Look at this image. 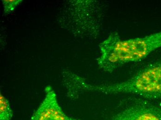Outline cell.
Listing matches in <instances>:
<instances>
[{"label":"cell","instance_id":"1","mask_svg":"<svg viewBox=\"0 0 161 120\" xmlns=\"http://www.w3.org/2000/svg\"><path fill=\"white\" fill-rule=\"evenodd\" d=\"M99 47L101 55L97 64L103 71L112 73L126 63L144 59L161 47V32L128 40L122 39L118 33H112Z\"/></svg>","mask_w":161,"mask_h":120},{"label":"cell","instance_id":"2","mask_svg":"<svg viewBox=\"0 0 161 120\" xmlns=\"http://www.w3.org/2000/svg\"><path fill=\"white\" fill-rule=\"evenodd\" d=\"M136 83L138 93L142 97L150 100L161 99V60L140 70Z\"/></svg>","mask_w":161,"mask_h":120},{"label":"cell","instance_id":"3","mask_svg":"<svg viewBox=\"0 0 161 120\" xmlns=\"http://www.w3.org/2000/svg\"><path fill=\"white\" fill-rule=\"evenodd\" d=\"M109 120H161V106L143 98L129 104Z\"/></svg>","mask_w":161,"mask_h":120},{"label":"cell","instance_id":"4","mask_svg":"<svg viewBox=\"0 0 161 120\" xmlns=\"http://www.w3.org/2000/svg\"><path fill=\"white\" fill-rule=\"evenodd\" d=\"M46 92L45 98L30 120H80L69 117L63 112L56 94L50 86L46 87Z\"/></svg>","mask_w":161,"mask_h":120},{"label":"cell","instance_id":"5","mask_svg":"<svg viewBox=\"0 0 161 120\" xmlns=\"http://www.w3.org/2000/svg\"><path fill=\"white\" fill-rule=\"evenodd\" d=\"M0 120H11L13 115L9 103L1 92L0 95Z\"/></svg>","mask_w":161,"mask_h":120},{"label":"cell","instance_id":"6","mask_svg":"<svg viewBox=\"0 0 161 120\" xmlns=\"http://www.w3.org/2000/svg\"><path fill=\"white\" fill-rule=\"evenodd\" d=\"M4 7V14L5 15L10 13L16 8L21 3L22 0H2Z\"/></svg>","mask_w":161,"mask_h":120}]
</instances>
